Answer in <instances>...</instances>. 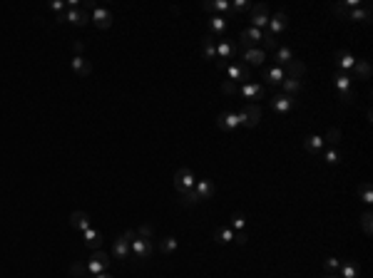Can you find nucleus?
<instances>
[{
    "label": "nucleus",
    "mask_w": 373,
    "mask_h": 278,
    "mask_svg": "<svg viewBox=\"0 0 373 278\" xmlns=\"http://www.w3.org/2000/svg\"><path fill=\"white\" fill-rule=\"evenodd\" d=\"M157 251V244L152 241V238H135V241H130V254L135 256V258H149L152 254Z\"/></svg>",
    "instance_id": "f257e3e1"
},
{
    "label": "nucleus",
    "mask_w": 373,
    "mask_h": 278,
    "mask_svg": "<svg viewBox=\"0 0 373 278\" xmlns=\"http://www.w3.org/2000/svg\"><path fill=\"white\" fill-rule=\"evenodd\" d=\"M226 74H229V80L234 82V84H239V82H249L251 80V72H249V68L246 65H241L239 60H231V62H226Z\"/></svg>",
    "instance_id": "f03ea898"
},
{
    "label": "nucleus",
    "mask_w": 373,
    "mask_h": 278,
    "mask_svg": "<svg viewBox=\"0 0 373 278\" xmlns=\"http://www.w3.org/2000/svg\"><path fill=\"white\" fill-rule=\"evenodd\" d=\"M107 268H110V256L102 254V251H95L90 256V261H87V274L90 276H97V274H105Z\"/></svg>",
    "instance_id": "7ed1b4c3"
},
{
    "label": "nucleus",
    "mask_w": 373,
    "mask_h": 278,
    "mask_svg": "<svg viewBox=\"0 0 373 278\" xmlns=\"http://www.w3.org/2000/svg\"><path fill=\"white\" fill-rule=\"evenodd\" d=\"M194 184H197V176L192 174V169H179V172L174 174V189H177L179 194L194 189Z\"/></svg>",
    "instance_id": "20e7f679"
},
{
    "label": "nucleus",
    "mask_w": 373,
    "mask_h": 278,
    "mask_svg": "<svg viewBox=\"0 0 373 278\" xmlns=\"http://www.w3.org/2000/svg\"><path fill=\"white\" fill-rule=\"evenodd\" d=\"M261 38H264V32H261V30H256V28H249V30H244V32H241V40L236 42V45H239V52L256 48V45L261 42Z\"/></svg>",
    "instance_id": "39448f33"
},
{
    "label": "nucleus",
    "mask_w": 373,
    "mask_h": 278,
    "mask_svg": "<svg viewBox=\"0 0 373 278\" xmlns=\"http://www.w3.org/2000/svg\"><path fill=\"white\" fill-rule=\"evenodd\" d=\"M239 122L244 127H256L261 122V107L259 104H246L241 112H239Z\"/></svg>",
    "instance_id": "423d86ee"
},
{
    "label": "nucleus",
    "mask_w": 373,
    "mask_h": 278,
    "mask_svg": "<svg viewBox=\"0 0 373 278\" xmlns=\"http://www.w3.org/2000/svg\"><path fill=\"white\" fill-rule=\"evenodd\" d=\"M58 20H60V22H73V25H80V28H82V25L90 22V15H87L85 10H80V8H70V10L60 12Z\"/></svg>",
    "instance_id": "0eeeda50"
},
{
    "label": "nucleus",
    "mask_w": 373,
    "mask_h": 278,
    "mask_svg": "<svg viewBox=\"0 0 373 278\" xmlns=\"http://www.w3.org/2000/svg\"><path fill=\"white\" fill-rule=\"evenodd\" d=\"M269 22V8L261 2V5H251V25L256 30H261L264 25Z\"/></svg>",
    "instance_id": "6e6552de"
},
{
    "label": "nucleus",
    "mask_w": 373,
    "mask_h": 278,
    "mask_svg": "<svg viewBox=\"0 0 373 278\" xmlns=\"http://www.w3.org/2000/svg\"><path fill=\"white\" fill-rule=\"evenodd\" d=\"M241 122H239V114L236 112H219V117H217V127L224 130V132H231V130H236Z\"/></svg>",
    "instance_id": "1a4fd4ad"
},
{
    "label": "nucleus",
    "mask_w": 373,
    "mask_h": 278,
    "mask_svg": "<svg viewBox=\"0 0 373 278\" xmlns=\"http://www.w3.org/2000/svg\"><path fill=\"white\" fill-rule=\"evenodd\" d=\"M269 104H271V110H276V112H281V114H286V112H291V107L296 104V100L281 92V94H276V97H274V100H271Z\"/></svg>",
    "instance_id": "9d476101"
},
{
    "label": "nucleus",
    "mask_w": 373,
    "mask_h": 278,
    "mask_svg": "<svg viewBox=\"0 0 373 278\" xmlns=\"http://www.w3.org/2000/svg\"><path fill=\"white\" fill-rule=\"evenodd\" d=\"M90 20H92L100 30H107V28L112 25V12H110V10H105V8H95Z\"/></svg>",
    "instance_id": "9b49d317"
},
{
    "label": "nucleus",
    "mask_w": 373,
    "mask_h": 278,
    "mask_svg": "<svg viewBox=\"0 0 373 278\" xmlns=\"http://www.w3.org/2000/svg\"><path fill=\"white\" fill-rule=\"evenodd\" d=\"M194 194H197L199 202H207V199L214 196V184H212L209 179H199V182L194 184Z\"/></svg>",
    "instance_id": "f8f14e48"
},
{
    "label": "nucleus",
    "mask_w": 373,
    "mask_h": 278,
    "mask_svg": "<svg viewBox=\"0 0 373 278\" xmlns=\"http://www.w3.org/2000/svg\"><path fill=\"white\" fill-rule=\"evenodd\" d=\"M239 55V45L236 42H219L217 45V58L224 62H231V58Z\"/></svg>",
    "instance_id": "ddd939ff"
},
{
    "label": "nucleus",
    "mask_w": 373,
    "mask_h": 278,
    "mask_svg": "<svg viewBox=\"0 0 373 278\" xmlns=\"http://www.w3.org/2000/svg\"><path fill=\"white\" fill-rule=\"evenodd\" d=\"M70 226L77 228V231H87V228L92 226V221H90V216H87L85 211H73V214H70Z\"/></svg>",
    "instance_id": "4468645a"
},
{
    "label": "nucleus",
    "mask_w": 373,
    "mask_h": 278,
    "mask_svg": "<svg viewBox=\"0 0 373 278\" xmlns=\"http://www.w3.org/2000/svg\"><path fill=\"white\" fill-rule=\"evenodd\" d=\"M286 25H289V15L286 12H276V15H271L269 18V32L271 35H276V32H281V30H286Z\"/></svg>",
    "instance_id": "2eb2a0df"
},
{
    "label": "nucleus",
    "mask_w": 373,
    "mask_h": 278,
    "mask_svg": "<svg viewBox=\"0 0 373 278\" xmlns=\"http://www.w3.org/2000/svg\"><path fill=\"white\" fill-rule=\"evenodd\" d=\"M284 74H286V77H291V80H301V77L306 74V65H303L301 60L294 58L289 65H284Z\"/></svg>",
    "instance_id": "dca6fc26"
},
{
    "label": "nucleus",
    "mask_w": 373,
    "mask_h": 278,
    "mask_svg": "<svg viewBox=\"0 0 373 278\" xmlns=\"http://www.w3.org/2000/svg\"><path fill=\"white\" fill-rule=\"evenodd\" d=\"M241 58H244L249 65H264L266 52H264L261 48H251V50H244V52H241Z\"/></svg>",
    "instance_id": "f3484780"
},
{
    "label": "nucleus",
    "mask_w": 373,
    "mask_h": 278,
    "mask_svg": "<svg viewBox=\"0 0 373 278\" xmlns=\"http://www.w3.org/2000/svg\"><path fill=\"white\" fill-rule=\"evenodd\" d=\"M82 236H85V244L92 248V251H100V246H102V234L97 231V228H87V231H82Z\"/></svg>",
    "instance_id": "a211bd4d"
},
{
    "label": "nucleus",
    "mask_w": 373,
    "mask_h": 278,
    "mask_svg": "<svg viewBox=\"0 0 373 278\" xmlns=\"http://www.w3.org/2000/svg\"><path fill=\"white\" fill-rule=\"evenodd\" d=\"M241 94H244L246 100H261V97H264V87L256 84V82H246V84L241 87Z\"/></svg>",
    "instance_id": "6ab92c4d"
},
{
    "label": "nucleus",
    "mask_w": 373,
    "mask_h": 278,
    "mask_svg": "<svg viewBox=\"0 0 373 278\" xmlns=\"http://www.w3.org/2000/svg\"><path fill=\"white\" fill-rule=\"evenodd\" d=\"M336 65H338L341 70H353L356 58H353L348 50H338V52H336Z\"/></svg>",
    "instance_id": "aec40b11"
},
{
    "label": "nucleus",
    "mask_w": 373,
    "mask_h": 278,
    "mask_svg": "<svg viewBox=\"0 0 373 278\" xmlns=\"http://www.w3.org/2000/svg\"><path fill=\"white\" fill-rule=\"evenodd\" d=\"M112 254H115V258H127L130 256V241L125 236H120L112 246Z\"/></svg>",
    "instance_id": "412c9836"
},
{
    "label": "nucleus",
    "mask_w": 373,
    "mask_h": 278,
    "mask_svg": "<svg viewBox=\"0 0 373 278\" xmlns=\"http://www.w3.org/2000/svg\"><path fill=\"white\" fill-rule=\"evenodd\" d=\"M348 18H351V20H356V22H371V5H363V8L351 10V12H348Z\"/></svg>",
    "instance_id": "4be33fe9"
},
{
    "label": "nucleus",
    "mask_w": 373,
    "mask_h": 278,
    "mask_svg": "<svg viewBox=\"0 0 373 278\" xmlns=\"http://www.w3.org/2000/svg\"><path fill=\"white\" fill-rule=\"evenodd\" d=\"M73 70L77 72V74H82V77H87L90 72H92V65L82 58V55H75L73 58Z\"/></svg>",
    "instance_id": "5701e85b"
},
{
    "label": "nucleus",
    "mask_w": 373,
    "mask_h": 278,
    "mask_svg": "<svg viewBox=\"0 0 373 278\" xmlns=\"http://www.w3.org/2000/svg\"><path fill=\"white\" fill-rule=\"evenodd\" d=\"M202 48H204V58H207V60L217 58V38H214V35H207V38L202 40Z\"/></svg>",
    "instance_id": "b1692460"
},
{
    "label": "nucleus",
    "mask_w": 373,
    "mask_h": 278,
    "mask_svg": "<svg viewBox=\"0 0 373 278\" xmlns=\"http://www.w3.org/2000/svg\"><path fill=\"white\" fill-rule=\"evenodd\" d=\"M294 60V50L291 48H279L276 50V68H284Z\"/></svg>",
    "instance_id": "393cba45"
},
{
    "label": "nucleus",
    "mask_w": 373,
    "mask_h": 278,
    "mask_svg": "<svg viewBox=\"0 0 373 278\" xmlns=\"http://www.w3.org/2000/svg\"><path fill=\"white\" fill-rule=\"evenodd\" d=\"M281 87H284V94L294 97V94H296V92L301 90V87H303V84H301V80H291V77H284Z\"/></svg>",
    "instance_id": "a878e982"
},
{
    "label": "nucleus",
    "mask_w": 373,
    "mask_h": 278,
    "mask_svg": "<svg viewBox=\"0 0 373 278\" xmlns=\"http://www.w3.org/2000/svg\"><path fill=\"white\" fill-rule=\"evenodd\" d=\"M353 70H356V74L361 77V80H371V62L368 60H356V65H353Z\"/></svg>",
    "instance_id": "bb28decb"
},
{
    "label": "nucleus",
    "mask_w": 373,
    "mask_h": 278,
    "mask_svg": "<svg viewBox=\"0 0 373 278\" xmlns=\"http://www.w3.org/2000/svg\"><path fill=\"white\" fill-rule=\"evenodd\" d=\"M333 84H336V90L341 92V94H346V92H351V80L341 72V74H336V80H333Z\"/></svg>",
    "instance_id": "cd10ccee"
},
{
    "label": "nucleus",
    "mask_w": 373,
    "mask_h": 278,
    "mask_svg": "<svg viewBox=\"0 0 373 278\" xmlns=\"http://www.w3.org/2000/svg\"><path fill=\"white\" fill-rule=\"evenodd\" d=\"M177 246H179V241L174 236H167V238L159 241V251L162 254H172V251H177Z\"/></svg>",
    "instance_id": "c85d7f7f"
},
{
    "label": "nucleus",
    "mask_w": 373,
    "mask_h": 278,
    "mask_svg": "<svg viewBox=\"0 0 373 278\" xmlns=\"http://www.w3.org/2000/svg\"><path fill=\"white\" fill-rule=\"evenodd\" d=\"M341 278H358V266L353 261L341 264Z\"/></svg>",
    "instance_id": "c756f323"
},
{
    "label": "nucleus",
    "mask_w": 373,
    "mask_h": 278,
    "mask_svg": "<svg viewBox=\"0 0 373 278\" xmlns=\"http://www.w3.org/2000/svg\"><path fill=\"white\" fill-rule=\"evenodd\" d=\"M284 77H286V74H284V68H271L266 72V80H269L271 84H281Z\"/></svg>",
    "instance_id": "7c9ffc66"
},
{
    "label": "nucleus",
    "mask_w": 373,
    "mask_h": 278,
    "mask_svg": "<svg viewBox=\"0 0 373 278\" xmlns=\"http://www.w3.org/2000/svg\"><path fill=\"white\" fill-rule=\"evenodd\" d=\"M323 149V137H308L306 139V152H311V154H316V152H321Z\"/></svg>",
    "instance_id": "2f4dec72"
},
{
    "label": "nucleus",
    "mask_w": 373,
    "mask_h": 278,
    "mask_svg": "<svg viewBox=\"0 0 373 278\" xmlns=\"http://www.w3.org/2000/svg\"><path fill=\"white\" fill-rule=\"evenodd\" d=\"M261 45H264V52H266V50H279V40H276V35H271V32H264Z\"/></svg>",
    "instance_id": "473e14b6"
},
{
    "label": "nucleus",
    "mask_w": 373,
    "mask_h": 278,
    "mask_svg": "<svg viewBox=\"0 0 373 278\" xmlns=\"http://www.w3.org/2000/svg\"><path fill=\"white\" fill-rule=\"evenodd\" d=\"M209 25H212L214 32H224V30H226V18H224V15H212V18H209Z\"/></svg>",
    "instance_id": "72a5a7b5"
},
{
    "label": "nucleus",
    "mask_w": 373,
    "mask_h": 278,
    "mask_svg": "<svg viewBox=\"0 0 373 278\" xmlns=\"http://www.w3.org/2000/svg\"><path fill=\"white\" fill-rule=\"evenodd\" d=\"M358 196H361V202H366V204L373 202V192H371V184H368V182H363V184L358 186Z\"/></svg>",
    "instance_id": "f704fd0d"
},
{
    "label": "nucleus",
    "mask_w": 373,
    "mask_h": 278,
    "mask_svg": "<svg viewBox=\"0 0 373 278\" xmlns=\"http://www.w3.org/2000/svg\"><path fill=\"white\" fill-rule=\"evenodd\" d=\"M214 238L222 241V244H229V241H234V231L231 228H217L214 231Z\"/></svg>",
    "instance_id": "c9c22d12"
},
{
    "label": "nucleus",
    "mask_w": 373,
    "mask_h": 278,
    "mask_svg": "<svg viewBox=\"0 0 373 278\" xmlns=\"http://www.w3.org/2000/svg\"><path fill=\"white\" fill-rule=\"evenodd\" d=\"M244 214L241 211H236V214H231V231H241L244 228Z\"/></svg>",
    "instance_id": "e433bc0d"
},
{
    "label": "nucleus",
    "mask_w": 373,
    "mask_h": 278,
    "mask_svg": "<svg viewBox=\"0 0 373 278\" xmlns=\"http://www.w3.org/2000/svg\"><path fill=\"white\" fill-rule=\"evenodd\" d=\"M323 268H326V274H333V271H338V268H341V261H338V258H333V256H328V258L323 261Z\"/></svg>",
    "instance_id": "4c0bfd02"
},
{
    "label": "nucleus",
    "mask_w": 373,
    "mask_h": 278,
    "mask_svg": "<svg viewBox=\"0 0 373 278\" xmlns=\"http://www.w3.org/2000/svg\"><path fill=\"white\" fill-rule=\"evenodd\" d=\"M371 218H373V214H371V211H363V214H361V226H363V231H366L368 236H371V231H373Z\"/></svg>",
    "instance_id": "58836bf2"
},
{
    "label": "nucleus",
    "mask_w": 373,
    "mask_h": 278,
    "mask_svg": "<svg viewBox=\"0 0 373 278\" xmlns=\"http://www.w3.org/2000/svg\"><path fill=\"white\" fill-rule=\"evenodd\" d=\"M179 196H182V204H184V206H192V204L199 202L197 194H194V189H189V192H184V194H179Z\"/></svg>",
    "instance_id": "ea45409f"
},
{
    "label": "nucleus",
    "mask_w": 373,
    "mask_h": 278,
    "mask_svg": "<svg viewBox=\"0 0 373 278\" xmlns=\"http://www.w3.org/2000/svg\"><path fill=\"white\" fill-rule=\"evenodd\" d=\"M70 274H73L75 278L90 276V274H87V266H82V264H73V266H70Z\"/></svg>",
    "instance_id": "a19ab883"
},
{
    "label": "nucleus",
    "mask_w": 373,
    "mask_h": 278,
    "mask_svg": "<svg viewBox=\"0 0 373 278\" xmlns=\"http://www.w3.org/2000/svg\"><path fill=\"white\" fill-rule=\"evenodd\" d=\"M323 142H328V144H338V142H341V132H338L336 127H331V130H328V134L323 137Z\"/></svg>",
    "instance_id": "79ce46f5"
},
{
    "label": "nucleus",
    "mask_w": 373,
    "mask_h": 278,
    "mask_svg": "<svg viewBox=\"0 0 373 278\" xmlns=\"http://www.w3.org/2000/svg\"><path fill=\"white\" fill-rule=\"evenodd\" d=\"M229 8H231V12L236 15V12H241V10H249L251 5H249L246 0H236V2H229Z\"/></svg>",
    "instance_id": "37998d69"
},
{
    "label": "nucleus",
    "mask_w": 373,
    "mask_h": 278,
    "mask_svg": "<svg viewBox=\"0 0 373 278\" xmlns=\"http://www.w3.org/2000/svg\"><path fill=\"white\" fill-rule=\"evenodd\" d=\"M222 92H224V94H236V92H239V87H236L231 80H224V82H222Z\"/></svg>",
    "instance_id": "c03bdc74"
},
{
    "label": "nucleus",
    "mask_w": 373,
    "mask_h": 278,
    "mask_svg": "<svg viewBox=\"0 0 373 278\" xmlns=\"http://www.w3.org/2000/svg\"><path fill=\"white\" fill-rule=\"evenodd\" d=\"M331 10H333L336 15H348V12H351L346 2H333V5H331Z\"/></svg>",
    "instance_id": "a18cd8bd"
},
{
    "label": "nucleus",
    "mask_w": 373,
    "mask_h": 278,
    "mask_svg": "<svg viewBox=\"0 0 373 278\" xmlns=\"http://www.w3.org/2000/svg\"><path fill=\"white\" fill-rule=\"evenodd\" d=\"M326 162H328V164H338V162H341V154H338L336 149H328V152H326Z\"/></svg>",
    "instance_id": "49530a36"
},
{
    "label": "nucleus",
    "mask_w": 373,
    "mask_h": 278,
    "mask_svg": "<svg viewBox=\"0 0 373 278\" xmlns=\"http://www.w3.org/2000/svg\"><path fill=\"white\" fill-rule=\"evenodd\" d=\"M137 236H140V238H152L154 231H152V226H140V228H137Z\"/></svg>",
    "instance_id": "de8ad7c7"
},
{
    "label": "nucleus",
    "mask_w": 373,
    "mask_h": 278,
    "mask_svg": "<svg viewBox=\"0 0 373 278\" xmlns=\"http://www.w3.org/2000/svg\"><path fill=\"white\" fill-rule=\"evenodd\" d=\"M212 8H214V10H219V12H229V2H226V0H214V2H212Z\"/></svg>",
    "instance_id": "09e8293b"
},
{
    "label": "nucleus",
    "mask_w": 373,
    "mask_h": 278,
    "mask_svg": "<svg viewBox=\"0 0 373 278\" xmlns=\"http://www.w3.org/2000/svg\"><path fill=\"white\" fill-rule=\"evenodd\" d=\"M234 241H236V244H241V246H244V244H246V241H249V236H246V234H244V231H234Z\"/></svg>",
    "instance_id": "8fccbe9b"
},
{
    "label": "nucleus",
    "mask_w": 373,
    "mask_h": 278,
    "mask_svg": "<svg viewBox=\"0 0 373 278\" xmlns=\"http://www.w3.org/2000/svg\"><path fill=\"white\" fill-rule=\"evenodd\" d=\"M50 8H53L55 12H65V2H63V0H55V2H50Z\"/></svg>",
    "instance_id": "3c124183"
},
{
    "label": "nucleus",
    "mask_w": 373,
    "mask_h": 278,
    "mask_svg": "<svg viewBox=\"0 0 373 278\" xmlns=\"http://www.w3.org/2000/svg\"><path fill=\"white\" fill-rule=\"evenodd\" d=\"M73 50L77 55H82V42H73Z\"/></svg>",
    "instance_id": "603ef678"
},
{
    "label": "nucleus",
    "mask_w": 373,
    "mask_h": 278,
    "mask_svg": "<svg viewBox=\"0 0 373 278\" xmlns=\"http://www.w3.org/2000/svg\"><path fill=\"white\" fill-rule=\"evenodd\" d=\"M92 278H115V276H110V274H97V276H92Z\"/></svg>",
    "instance_id": "864d4df0"
},
{
    "label": "nucleus",
    "mask_w": 373,
    "mask_h": 278,
    "mask_svg": "<svg viewBox=\"0 0 373 278\" xmlns=\"http://www.w3.org/2000/svg\"><path fill=\"white\" fill-rule=\"evenodd\" d=\"M326 278H338V276H336V274H328V276H326Z\"/></svg>",
    "instance_id": "5fc2aeb1"
},
{
    "label": "nucleus",
    "mask_w": 373,
    "mask_h": 278,
    "mask_svg": "<svg viewBox=\"0 0 373 278\" xmlns=\"http://www.w3.org/2000/svg\"><path fill=\"white\" fill-rule=\"evenodd\" d=\"M85 278H92V276H85Z\"/></svg>",
    "instance_id": "6e6d98bb"
}]
</instances>
